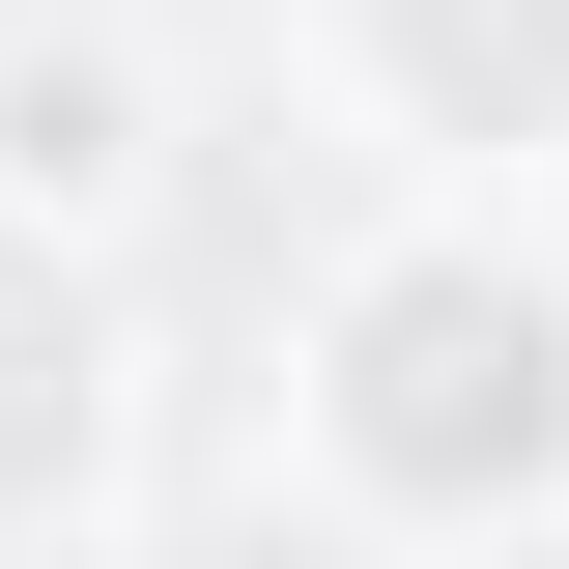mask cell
<instances>
[{"label": "cell", "mask_w": 569, "mask_h": 569, "mask_svg": "<svg viewBox=\"0 0 569 569\" xmlns=\"http://www.w3.org/2000/svg\"><path fill=\"white\" fill-rule=\"evenodd\" d=\"M342 86L427 171H541L569 142V0H342Z\"/></svg>", "instance_id": "cell-2"}, {"label": "cell", "mask_w": 569, "mask_h": 569, "mask_svg": "<svg viewBox=\"0 0 569 569\" xmlns=\"http://www.w3.org/2000/svg\"><path fill=\"white\" fill-rule=\"evenodd\" d=\"M313 485L399 541H541L569 512V257H512L485 200L370 228L313 284Z\"/></svg>", "instance_id": "cell-1"}, {"label": "cell", "mask_w": 569, "mask_h": 569, "mask_svg": "<svg viewBox=\"0 0 569 569\" xmlns=\"http://www.w3.org/2000/svg\"><path fill=\"white\" fill-rule=\"evenodd\" d=\"M512 569H569V512H541V541H512Z\"/></svg>", "instance_id": "cell-5"}, {"label": "cell", "mask_w": 569, "mask_h": 569, "mask_svg": "<svg viewBox=\"0 0 569 569\" xmlns=\"http://www.w3.org/2000/svg\"><path fill=\"white\" fill-rule=\"evenodd\" d=\"M114 485V257L0 228V541H58Z\"/></svg>", "instance_id": "cell-3"}, {"label": "cell", "mask_w": 569, "mask_h": 569, "mask_svg": "<svg viewBox=\"0 0 569 569\" xmlns=\"http://www.w3.org/2000/svg\"><path fill=\"white\" fill-rule=\"evenodd\" d=\"M142 200V58H86V29H29V58H0V228H114Z\"/></svg>", "instance_id": "cell-4"}]
</instances>
